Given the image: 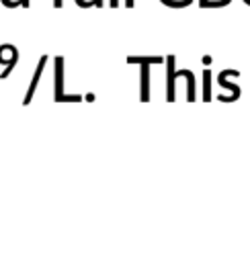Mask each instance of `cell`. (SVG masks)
<instances>
[{"instance_id": "e0dca14e", "label": "cell", "mask_w": 250, "mask_h": 262, "mask_svg": "<svg viewBox=\"0 0 250 262\" xmlns=\"http://www.w3.org/2000/svg\"><path fill=\"white\" fill-rule=\"evenodd\" d=\"M244 2H246V4H248V6H250V0H244Z\"/></svg>"}, {"instance_id": "30bf717a", "label": "cell", "mask_w": 250, "mask_h": 262, "mask_svg": "<svg viewBox=\"0 0 250 262\" xmlns=\"http://www.w3.org/2000/svg\"><path fill=\"white\" fill-rule=\"evenodd\" d=\"M4 6H8V8H14V6H20V0H0Z\"/></svg>"}, {"instance_id": "3957f363", "label": "cell", "mask_w": 250, "mask_h": 262, "mask_svg": "<svg viewBox=\"0 0 250 262\" xmlns=\"http://www.w3.org/2000/svg\"><path fill=\"white\" fill-rule=\"evenodd\" d=\"M227 78H240V70H221L219 76H217V84L221 88H230L232 90V96H230L227 102H234V100L240 98V86L234 84V82H227Z\"/></svg>"}, {"instance_id": "5bb4252c", "label": "cell", "mask_w": 250, "mask_h": 262, "mask_svg": "<svg viewBox=\"0 0 250 262\" xmlns=\"http://www.w3.org/2000/svg\"><path fill=\"white\" fill-rule=\"evenodd\" d=\"M53 6H55V8H61V6H64V0H53Z\"/></svg>"}, {"instance_id": "ba28073f", "label": "cell", "mask_w": 250, "mask_h": 262, "mask_svg": "<svg viewBox=\"0 0 250 262\" xmlns=\"http://www.w3.org/2000/svg\"><path fill=\"white\" fill-rule=\"evenodd\" d=\"M164 6H170V8H184V6H191L193 0H160Z\"/></svg>"}, {"instance_id": "5b68a950", "label": "cell", "mask_w": 250, "mask_h": 262, "mask_svg": "<svg viewBox=\"0 0 250 262\" xmlns=\"http://www.w3.org/2000/svg\"><path fill=\"white\" fill-rule=\"evenodd\" d=\"M150 68L152 66H141L139 68V100L150 102Z\"/></svg>"}, {"instance_id": "9a60e30c", "label": "cell", "mask_w": 250, "mask_h": 262, "mask_svg": "<svg viewBox=\"0 0 250 262\" xmlns=\"http://www.w3.org/2000/svg\"><path fill=\"white\" fill-rule=\"evenodd\" d=\"M109 4H111V6H113V8H117V6H119V4H121V0H109Z\"/></svg>"}, {"instance_id": "52a82bcc", "label": "cell", "mask_w": 250, "mask_h": 262, "mask_svg": "<svg viewBox=\"0 0 250 262\" xmlns=\"http://www.w3.org/2000/svg\"><path fill=\"white\" fill-rule=\"evenodd\" d=\"M203 100L205 102L211 100V70L209 68L203 70Z\"/></svg>"}, {"instance_id": "4fadbf2b", "label": "cell", "mask_w": 250, "mask_h": 262, "mask_svg": "<svg viewBox=\"0 0 250 262\" xmlns=\"http://www.w3.org/2000/svg\"><path fill=\"white\" fill-rule=\"evenodd\" d=\"M123 4H125L127 8H133V6H135V0H123Z\"/></svg>"}, {"instance_id": "7a4b0ae2", "label": "cell", "mask_w": 250, "mask_h": 262, "mask_svg": "<svg viewBox=\"0 0 250 262\" xmlns=\"http://www.w3.org/2000/svg\"><path fill=\"white\" fill-rule=\"evenodd\" d=\"M176 57L166 55V100L174 102L176 100V90H174V80H176Z\"/></svg>"}, {"instance_id": "7c38bea8", "label": "cell", "mask_w": 250, "mask_h": 262, "mask_svg": "<svg viewBox=\"0 0 250 262\" xmlns=\"http://www.w3.org/2000/svg\"><path fill=\"white\" fill-rule=\"evenodd\" d=\"M92 6L100 8V6H105V0H92Z\"/></svg>"}, {"instance_id": "8fae6325", "label": "cell", "mask_w": 250, "mask_h": 262, "mask_svg": "<svg viewBox=\"0 0 250 262\" xmlns=\"http://www.w3.org/2000/svg\"><path fill=\"white\" fill-rule=\"evenodd\" d=\"M74 2H76L80 8H88V6H92V2H90V0H74Z\"/></svg>"}, {"instance_id": "6da1fadb", "label": "cell", "mask_w": 250, "mask_h": 262, "mask_svg": "<svg viewBox=\"0 0 250 262\" xmlns=\"http://www.w3.org/2000/svg\"><path fill=\"white\" fill-rule=\"evenodd\" d=\"M53 63H55V76H53V80H55V84H53V100H57V102H80L82 100V96L80 94H68L66 90H64V86H66V82H64V57L61 55H55V59H53Z\"/></svg>"}, {"instance_id": "277c9868", "label": "cell", "mask_w": 250, "mask_h": 262, "mask_svg": "<svg viewBox=\"0 0 250 262\" xmlns=\"http://www.w3.org/2000/svg\"><path fill=\"white\" fill-rule=\"evenodd\" d=\"M45 66H47V55H41V59H39V63H37V68H35V72H33V78H31V82H29V88H27V92H25L23 104H29V102L33 100L35 90H37V86H39V80H41V76H43Z\"/></svg>"}, {"instance_id": "8992f818", "label": "cell", "mask_w": 250, "mask_h": 262, "mask_svg": "<svg viewBox=\"0 0 250 262\" xmlns=\"http://www.w3.org/2000/svg\"><path fill=\"white\" fill-rule=\"evenodd\" d=\"M127 63H137L141 66H156V63H166V57L162 55H127Z\"/></svg>"}, {"instance_id": "9c48e42d", "label": "cell", "mask_w": 250, "mask_h": 262, "mask_svg": "<svg viewBox=\"0 0 250 262\" xmlns=\"http://www.w3.org/2000/svg\"><path fill=\"white\" fill-rule=\"evenodd\" d=\"M16 61H18V55H16V57H14V59H12V61H10V63H8V66H6V68H4V72H2V74H0V78H2V80H4V78H8V76H10V72H12V70H14V68H16Z\"/></svg>"}, {"instance_id": "2e32d148", "label": "cell", "mask_w": 250, "mask_h": 262, "mask_svg": "<svg viewBox=\"0 0 250 262\" xmlns=\"http://www.w3.org/2000/svg\"><path fill=\"white\" fill-rule=\"evenodd\" d=\"M29 4H31L29 0H20V6H25V8H29Z\"/></svg>"}]
</instances>
